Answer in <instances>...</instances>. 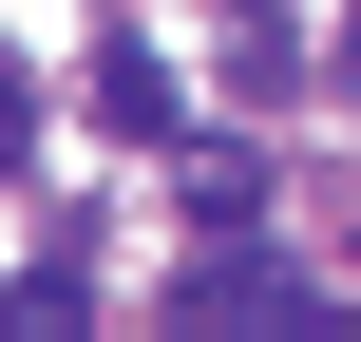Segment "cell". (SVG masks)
<instances>
[{
  "mask_svg": "<svg viewBox=\"0 0 361 342\" xmlns=\"http://www.w3.org/2000/svg\"><path fill=\"white\" fill-rule=\"evenodd\" d=\"M95 133H114V152H171V133H190V95H171V57H152V38H114V57H95Z\"/></svg>",
  "mask_w": 361,
  "mask_h": 342,
  "instance_id": "obj_1",
  "label": "cell"
},
{
  "mask_svg": "<svg viewBox=\"0 0 361 342\" xmlns=\"http://www.w3.org/2000/svg\"><path fill=\"white\" fill-rule=\"evenodd\" d=\"M171 324H324V305H305L286 267H190V286H171Z\"/></svg>",
  "mask_w": 361,
  "mask_h": 342,
  "instance_id": "obj_2",
  "label": "cell"
},
{
  "mask_svg": "<svg viewBox=\"0 0 361 342\" xmlns=\"http://www.w3.org/2000/svg\"><path fill=\"white\" fill-rule=\"evenodd\" d=\"M19 152H38V95H19V76H0V190H19Z\"/></svg>",
  "mask_w": 361,
  "mask_h": 342,
  "instance_id": "obj_3",
  "label": "cell"
},
{
  "mask_svg": "<svg viewBox=\"0 0 361 342\" xmlns=\"http://www.w3.org/2000/svg\"><path fill=\"white\" fill-rule=\"evenodd\" d=\"M343 76H361V19H343Z\"/></svg>",
  "mask_w": 361,
  "mask_h": 342,
  "instance_id": "obj_4",
  "label": "cell"
}]
</instances>
